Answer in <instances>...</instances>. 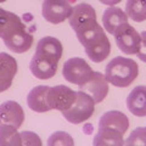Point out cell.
Masks as SVG:
<instances>
[{"label":"cell","mask_w":146,"mask_h":146,"mask_svg":"<svg viewBox=\"0 0 146 146\" xmlns=\"http://www.w3.org/2000/svg\"><path fill=\"white\" fill-rule=\"evenodd\" d=\"M77 99V91L68 88L66 85H56L50 88L48 91V102L51 110H58V111H66Z\"/></svg>","instance_id":"9c48e42d"},{"label":"cell","mask_w":146,"mask_h":146,"mask_svg":"<svg viewBox=\"0 0 146 146\" xmlns=\"http://www.w3.org/2000/svg\"><path fill=\"white\" fill-rule=\"evenodd\" d=\"M111 52V44H110L108 38H105L100 44L91 46L89 49H85V54L88 55V57L93 62H102L105 58H107V56Z\"/></svg>","instance_id":"ffe728a7"},{"label":"cell","mask_w":146,"mask_h":146,"mask_svg":"<svg viewBox=\"0 0 146 146\" xmlns=\"http://www.w3.org/2000/svg\"><path fill=\"white\" fill-rule=\"evenodd\" d=\"M127 16L135 22L146 20V0H127L125 4Z\"/></svg>","instance_id":"d6986e66"},{"label":"cell","mask_w":146,"mask_h":146,"mask_svg":"<svg viewBox=\"0 0 146 146\" xmlns=\"http://www.w3.org/2000/svg\"><path fill=\"white\" fill-rule=\"evenodd\" d=\"M25 121V111L16 101H5L0 105V125L20 128Z\"/></svg>","instance_id":"8fae6325"},{"label":"cell","mask_w":146,"mask_h":146,"mask_svg":"<svg viewBox=\"0 0 146 146\" xmlns=\"http://www.w3.org/2000/svg\"><path fill=\"white\" fill-rule=\"evenodd\" d=\"M93 70L88 65V62L80 57H72L63 63L62 68V76L67 82L72 84L82 85L88 80Z\"/></svg>","instance_id":"52a82bcc"},{"label":"cell","mask_w":146,"mask_h":146,"mask_svg":"<svg viewBox=\"0 0 146 146\" xmlns=\"http://www.w3.org/2000/svg\"><path fill=\"white\" fill-rule=\"evenodd\" d=\"M124 144L130 145H146V127L136 128L131 131V134L128 136V139L124 141Z\"/></svg>","instance_id":"603a6c76"},{"label":"cell","mask_w":146,"mask_h":146,"mask_svg":"<svg viewBox=\"0 0 146 146\" xmlns=\"http://www.w3.org/2000/svg\"><path fill=\"white\" fill-rule=\"evenodd\" d=\"M29 70L35 78L38 79H50L56 74L57 65L46 58L34 55L29 63Z\"/></svg>","instance_id":"2e32d148"},{"label":"cell","mask_w":146,"mask_h":146,"mask_svg":"<svg viewBox=\"0 0 146 146\" xmlns=\"http://www.w3.org/2000/svg\"><path fill=\"white\" fill-rule=\"evenodd\" d=\"M50 86L48 85H38L32 89L27 95V105L31 110L35 112L43 113L51 110L48 102V91Z\"/></svg>","instance_id":"5bb4252c"},{"label":"cell","mask_w":146,"mask_h":146,"mask_svg":"<svg viewBox=\"0 0 146 146\" xmlns=\"http://www.w3.org/2000/svg\"><path fill=\"white\" fill-rule=\"evenodd\" d=\"M99 1L102 3V4H105V5H108V6H115L116 4L121 3L122 0H99Z\"/></svg>","instance_id":"484cf974"},{"label":"cell","mask_w":146,"mask_h":146,"mask_svg":"<svg viewBox=\"0 0 146 146\" xmlns=\"http://www.w3.org/2000/svg\"><path fill=\"white\" fill-rule=\"evenodd\" d=\"M139 74L138 63L131 58L116 56L107 63L105 77L108 83L118 88H127L136 79Z\"/></svg>","instance_id":"7a4b0ae2"},{"label":"cell","mask_w":146,"mask_h":146,"mask_svg":"<svg viewBox=\"0 0 146 146\" xmlns=\"http://www.w3.org/2000/svg\"><path fill=\"white\" fill-rule=\"evenodd\" d=\"M62 44L58 39L54 36H44L38 42L34 55L58 65V61L62 56Z\"/></svg>","instance_id":"7c38bea8"},{"label":"cell","mask_w":146,"mask_h":146,"mask_svg":"<svg viewBox=\"0 0 146 146\" xmlns=\"http://www.w3.org/2000/svg\"><path fill=\"white\" fill-rule=\"evenodd\" d=\"M118 49L125 55H134L139 51L141 45V35L129 23H123L113 33Z\"/></svg>","instance_id":"8992f818"},{"label":"cell","mask_w":146,"mask_h":146,"mask_svg":"<svg viewBox=\"0 0 146 146\" xmlns=\"http://www.w3.org/2000/svg\"><path fill=\"white\" fill-rule=\"evenodd\" d=\"M77 38H78L79 43L84 46V49H89L91 46H95V45L100 44L105 38H107V36L105 34L102 27L98 25L93 29L83 32V33H78L77 34Z\"/></svg>","instance_id":"ac0fdd59"},{"label":"cell","mask_w":146,"mask_h":146,"mask_svg":"<svg viewBox=\"0 0 146 146\" xmlns=\"http://www.w3.org/2000/svg\"><path fill=\"white\" fill-rule=\"evenodd\" d=\"M127 108L136 117L146 116V86L138 85L127 98Z\"/></svg>","instance_id":"9a60e30c"},{"label":"cell","mask_w":146,"mask_h":146,"mask_svg":"<svg viewBox=\"0 0 146 146\" xmlns=\"http://www.w3.org/2000/svg\"><path fill=\"white\" fill-rule=\"evenodd\" d=\"M1 39L6 48L16 54H23L28 51L33 44V35L27 31V27L23 22L6 32L1 36Z\"/></svg>","instance_id":"5b68a950"},{"label":"cell","mask_w":146,"mask_h":146,"mask_svg":"<svg viewBox=\"0 0 146 146\" xmlns=\"http://www.w3.org/2000/svg\"><path fill=\"white\" fill-rule=\"evenodd\" d=\"M140 35H141V45H140V49H139V51L136 52V55H138V57L141 61L146 63V31L141 32Z\"/></svg>","instance_id":"d4e9b609"},{"label":"cell","mask_w":146,"mask_h":146,"mask_svg":"<svg viewBox=\"0 0 146 146\" xmlns=\"http://www.w3.org/2000/svg\"><path fill=\"white\" fill-rule=\"evenodd\" d=\"M17 61L11 55L0 52V93L7 90L17 73Z\"/></svg>","instance_id":"4fadbf2b"},{"label":"cell","mask_w":146,"mask_h":146,"mask_svg":"<svg viewBox=\"0 0 146 146\" xmlns=\"http://www.w3.org/2000/svg\"><path fill=\"white\" fill-rule=\"evenodd\" d=\"M95 111V101L84 91H77V99L72 106L62 112L65 119L73 124H79L93 116Z\"/></svg>","instance_id":"3957f363"},{"label":"cell","mask_w":146,"mask_h":146,"mask_svg":"<svg viewBox=\"0 0 146 146\" xmlns=\"http://www.w3.org/2000/svg\"><path fill=\"white\" fill-rule=\"evenodd\" d=\"M20 146L22 145L21 135L17 128L12 125H0V146Z\"/></svg>","instance_id":"44dd1931"},{"label":"cell","mask_w":146,"mask_h":146,"mask_svg":"<svg viewBox=\"0 0 146 146\" xmlns=\"http://www.w3.org/2000/svg\"><path fill=\"white\" fill-rule=\"evenodd\" d=\"M49 146H73L74 140L72 136L65 131H55L48 140Z\"/></svg>","instance_id":"7402d4cb"},{"label":"cell","mask_w":146,"mask_h":146,"mask_svg":"<svg viewBox=\"0 0 146 146\" xmlns=\"http://www.w3.org/2000/svg\"><path fill=\"white\" fill-rule=\"evenodd\" d=\"M79 90L84 91L95 101V104L102 102L108 93V82L105 74L100 72H93L91 77L84 84L79 85Z\"/></svg>","instance_id":"30bf717a"},{"label":"cell","mask_w":146,"mask_h":146,"mask_svg":"<svg viewBox=\"0 0 146 146\" xmlns=\"http://www.w3.org/2000/svg\"><path fill=\"white\" fill-rule=\"evenodd\" d=\"M128 22V16L127 13L119 7L110 6L104 11L102 15V25L104 28L106 29L110 34H112L116 32V29L123 23Z\"/></svg>","instance_id":"e0dca14e"},{"label":"cell","mask_w":146,"mask_h":146,"mask_svg":"<svg viewBox=\"0 0 146 146\" xmlns=\"http://www.w3.org/2000/svg\"><path fill=\"white\" fill-rule=\"evenodd\" d=\"M129 119L121 111H108L100 117L99 131L94 136L93 144L100 145H117L124 144L123 135L128 130Z\"/></svg>","instance_id":"6da1fadb"},{"label":"cell","mask_w":146,"mask_h":146,"mask_svg":"<svg viewBox=\"0 0 146 146\" xmlns=\"http://www.w3.org/2000/svg\"><path fill=\"white\" fill-rule=\"evenodd\" d=\"M21 135V140H22V145H29V146H34L42 145V140L35 133H32V131H22L20 133Z\"/></svg>","instance_id":"cb8c5ba5"},{"label":"cell","mask_w":146,"mask_h":146,"mask_svg":"<svg viewBox=\"0 0 146 146\" xmlns=\"http://www.w3.org/2000/svg\"><path fill=\"white\" fill-rule=\"evenodd\" d=\"M6 1V0H0V3H5Z\"/></svg>","instance_id":"83f0119b"},{"label":"cell","mask_w":146,"mask_h":146,"mask_svg":"<svg viewBox=\"0 0 146 146\" xmlns=\"http://www.w3.org/2000/svg\"><path fill=\"white\" fill-rule=\"evenodd\" d=\"M72 9L68 0H44L42 15L49 23L58 25L70 17Z\"/></svg>","instance_id":"ba28073f"},{"label":"cell","mask_w":146,"mask_h":146,"mask_svg":"<svg viewBox=\"0 0 146 146\" xmlns=\"http://www.w3.org/2000/svg\"><path fill=\"white\" fill-rule=\"evenodd\" d=\"M4 12H5V10H4V9H1L0 7V18L3 17V15H4Z\"/></svg>","instance_id":"4316f807"},{"label":"cell","mask_w":146,"mask_h":146,"mask_svg":"<svg viewBox=\"0 0 146 146\" xmlns=\"http://www.w3.org/2000/svg\"><path fill=\"white\" fill-rule=\"evenodd\" d=\"M68 22L72 29L76 32V34L93 29L99 25L94 7L86 3L78 4L72 9V12L68 17Z\"/></svg>","instance_id":"277c9868"}]
</instances>
